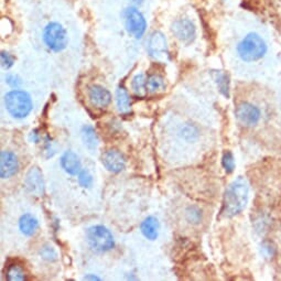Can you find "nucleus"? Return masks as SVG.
Returning a JSON list of instances; mask_svg holds the SVG:
<instances>
[{
	"instance_id": "obj_1",
	"label": "nucleus",
	"mask_w": 281,
	"mask_h": 281,
	"mask_svg": "<svg viewBox=\"0 0 281 281\" xmlns=\"http://www.w3.org/2000/svg\"><path fill=\"white\" fill-rule=\"evenodd\" d=\"M249 186L246 180L240 177L227 187L223 201L222 214L225 218H233L240 214L247 205Z\"/></svg>"
},
{
	"instance_id": "obj_2",
	"label": "nucleus",
	"mask_w": 281,
	"mask_h": 281,
	"mask_svg": "<svg viewBox=\"0 0 281 281\" xmlns=\"http://www.w3.org/2000/svg\"><path fill=\"white\" fill-rule=\"evenodd\" d=\"M268 51V46L264 38L257 32H249L237 46V54L244 62L251 63L259 61Z\"/></svg>"
},
{
	"instance_id": "obj_3",
	"label": "nucleus",
	"mask_w": 281,
	"mask_h": 281,
	"mask_svg": "<svg viewBox=\"0 0 281 281\" xmlns=\"http://www.w3.org/2000/svg\"><path fill=\"white\" fill-rule=\"evenodd\" d=\"M4 102L6 110L17 119L26 118L33 110L31 96L25 91L14 90L8 92L5 95Z\"/></svg>"
},
{
	"instance_id": "obj_4",
	"label": "nucleus",
	"mask_w": 281,
	"mask_h": 281,
	"mask_svg": "<svg viewBox=\"0 0 281 281\" xmlns=\"http://www.w3.org/2000/svg\"><path fill=\"white\" fill-rule=\"evenodd\" d=\"M86 241L91 249L97 254L107 253L115 246L112 232L103 225H94L86 230Z\"/></svg>"
},
{
	"instance_id": "obj_5",
	"label": "nucleus",
	"mask_w": 281,
	"mask_h": 281,
	"mask_svg": "<svg viewBox=\"0 0 281 281\" xmlns=\"http://www.w3.org/2000/svg\"><path fill=\"white\" fill-rule=\"evenodd\" d=\"M43 41H45L46 46L53 52H61L64 49L68 47L69 38L68 32L61 24L55 23H49L45 29H43L42 34Z\"/></svg>"
},
{
	"instance_id": "obj_6",
	"label": "nucleus",
	"mask_w": 281,
	"mask_h": 281,
	"mask_svg": "<svg viewBox=\"0 0 281 281\" xmlns=\"http://www.w3.org/2000/svg\"><path fill=\"white\" fill-rule=\"evenodd\" d=\"M124 18L127 31L134 38L141 39L147 30V21L142 12L136 6H131L124 11Z\"/></svg>"
},
{
	"instance_id": "obj_7",
	"label": "nucleus",
	"mask_w": 281,
	"mask_h": 281,
	"mask_svg": "<svg viewBox=\"0 0 281 281\" xmlns=\"http://www.w3.org/2000/svg\"><path fill=\"white\" fill-rule=\"evenodd\" d=\"M148 52L154 60L158 62H168L170 59V52L168 47V40L161 31H155L150 34L148 40Z\"/></svg>"
},
{
	"instance_id": "obj_8",
	"label": "nucleus",
	"mask_w": 281,
	"mask_h": 281,
	"mask_svg": "<svg viewBox=\"0 0 281 281\" xmlns=\"http://www.w3.org/2000/svg\"><path fill=\"white\" fill-rule=\"evenodd\" d=\"M171 31L180 42L186 46L191 45L197 38V27L189 18L175 20L171 25Z\"/></svg>"
},
{
	"instance_id": "obj_9",
	"label": "nucleus",
	"mask_w": 281,
	"mask_h": 281,
	"mask_svg": "<svg viewBox=\"0 0 281 281\" xmlns=\"http://www.w3.org/2000/svg\"><path fill=\"white\" fill-rule=\"evenodd\" d=\"M236 117L244 125L255 126L261 120L262 113L261 110L253 104L242 103L236 108Z\"/></svg>"
},
{
	"instance_id": "obj_10",
	"label": "nucleus",
	"mask_w": 281,
	"mask_h": 281,
	"mask_svg": "<svg viewBox=\"0 0 281 281\" xmlns=\"http://www.w3.org/2000/svg\"><path fill=\"white\" fill-rule=\"evenodd\" d=\"M102 162L104 167L113 172V174H119L126 167V159L117 149H110L102 157Z\"/></svg>"
},
{
	"instance_id": "obj_11",
	"label": "nucleus",
	"mask_w": 281,
	"mask_h": 281,
	"mask_svg": "<svg viewBox=\"0 0 281 281\" xmlns=\"http://www.w3.org/2000/svg\"><path fill=\"white\" fill-rule=\"evenodd\" d=\"M25 183L28 191L35 197H41L45 194V181L43 175L39 168L32 167L27 174Z\"/></svg>"
},
{
	"instance_id": "obj_12",
	"label": "nucleus",
	"mask_w": 281,
	"mask_h": 281,
	"mask_svg": "<svg viewBox=\"0 0 281 281\" xmlns=\"http://www.w3.org/2000/svg\"><path fill=\"white\" fill-rule=\"evenodd\" d=\"M19 170V161L17 156L11 151H2L0 155V176L8 179L17 175Z\"/></svg>"
},
{
	"instance_id": "obj_13",
	"label": "nucleus",
	"mask_w": 281,
	"mask_h": 281,
	"mask_svg": "<svg viewBox=\"0 0 281 281\" xmlns=\"http://www.w3.org/2000/svg\"><path fill=\"white\" fill-rule=\"evenodd\" d=\"M89 98L93 106L106 108L112 102V94L103 86L92 85L89 89Z\"/></svg>"
},
{
	"instance_id": "obj_14",
	"label": "nucleus",
	"mask_w": 281,
	"mask_h": 281,
	"mask_svg": "<svg viewBox=\"0 0 281 281\" xmlns=\"http://www.w3.org/2000/svg\"><path fill=\"white\" fill-rule=\"evenodd\" d=\"M61 167L70 176H77L82 170V163L78 156L72 150H68L61 157Z\"/></svg>"
},
{
	"instance_id": "obj_15",
	"label": "nucleus",
	"mask_w": 281,
	"mask_h": 281,
	"mask_svg": "<svg viewBox=\"0 0 281 281\" xmlns=\"http://www.w3.org/2000/svg\"><path fill=\"white\" fill-rule=\"evenodd\" d=\"M159 221H158L155 216H148L140 225V230L142 235L149 241L157 240L158 235H159Z\"/></svg>"
},
{
	"instance_id": "obj_16",
	"label": "nucleus",
	"mask_w": 281,
	"mask_h": 281,
	"mask_svg": "<svg viewBox=\"0 0 281 281\" xmlns=\"http://www.w3.org/2000/svg\"><path fill=\"white\" fill-rule=\"evenodd\" d=\"M39 228V221L32 214H24L19 220V229L25 236L30 237L35 234Z\"/></svg>"
},
{
	"instance_id": "obj_17",
	"label": "nucleus",
	"mask_w": 281,
	"mask_h": 281,
	"mask_svg": "<svg viewBox=\"0 0 281 281\" xmlns=\"http://www.w3.org/2000/svg\"><path fill=\"white\" fill-rule=\"evenodd\" d=\"M81 137L84 146L90 151H95L99 145V138L94 127L90 125H85L81 129Z\"/></svg>"
},
{
	"instance_id": "obj_18",
	"label": "nucleus",
	"mask_w": 281,
	"mask_h": 281,
	"mask_svg": "<svg viewBox=\"0 0 281 281\" xmlns=\"http://www.w3.org/2000/svg\"><path fill=\"white\" fill-rule=\"evenodd\" d=\"M116 105L121 114H127L132 111L131 96L124 86H119L116 90Z\"/></svg>"
},
{
	"instance_id": "obj_19",
	"label": "nucleus",
	"mask_w": 281,
	"mask_h": 281,
	"mask_svg": "<svg viewBox=\"0 0 281 281\" xmlns=\"http://www.w3.org/2000/svg\"><path fill=\"white\" fill-rule=\"evenodd\" d=\"M212 76L220 92L226 98L229 97V76L224 71H212Z\"/></svg>"
},
{
	"instance_id": "obj_20",
	"label": "nucleus",
	"mask_w": 281,
	"mask_h": 281,
	"mask_svg": "<svg viewBox=\"0 0 281 281\" xmlns=\"http://www.w3.org/2000/svg\"><path fill=\"white\" fill-rule=\"evenodd\" d=\"M167 89L164 78L159 74H150L147 78V90L149 93H162Z\"/></svg>"
},
{
	"instance_id": "obj_21",
	"label": "nucleus",
	"mask_w": 281,
	"mask_h": 281,
	"mask_svg": "<svg viewBox=\"0 0 281 281\" xmlns=\"http://www.w3.org/2000/svg\"><path fill=\"white\" fill-rule=\"evenodd\" d=\"M132 89L137 95L139 96L145 95L147 92V78L145 77V74L138 73L133 77Z\"/></svg>"
},
{
	"instance_id": "obj_22",
	"label": "nucleus",
	"mask_w": 281,
	"mask_h": 281,
	"mask_svg": "<svg viewBox=\"0 0 281 281\" xmlns=\"http://www.w3.org/2000/svg\"><path fill=\"white\" fill-rule=\"evenodd\" d=\"M6 278L9 281H24L27 279L24 268L19 265L9 266L6 272Z\"/></svg>"
},
{
	"instance_id": "obj_23",
	"label": "nucleus",
	"mask_w": 281,
	"mask_h": 281,
	"mask_svg": "<svg viewBox=\"0 0 281 281\" xmlns=\"http://www.w3.org/2000/svg\"><path fill=\"white\" fill-rule=\"evenodd\" d=\"M77 181L84 189H89L93 185V176L91 172L86 169H82L80 174L77 175Z\"/></svg>"
},
{
	"instance_id": "obj_24",
	"label": "nucleus",
	"mask_w": 281,
	"mask_h": 281,
	"mask_svg": "<svg viewBox=\"0 0 281 281\" xmlns=\"http://www.w3.org/2000/svg\"><path fill=\"white\" fill-rule=\"evenodd\" d=\"M39 254L41 258L48 262H55L57 259L56 250L51 246V245H45V246L41 247Z\"/></svg>"
},
{
	"instance_id": "obj_25",
	"label": "nucleus",
	"mask_w": 281,
	"mask_h": 281,
	"mask_svg": "<svg viewBox=\"0 0 281 281\" xmlns=\"http://www.w3.org/2000/svg\"><path fill=\"white\" fill-rule=\"evenodd\" d=\"M222 164L223 168L225 169L227 174H232L235 169V158L230 151H226V153L223 155L222 158Z\"/></svg>"
},
{
	"instance_id": "obj_26",
	"label": "nucleus",
	"mask_w": 281,
	"mask_h": 281,
	"mask_svg": "<svg viewBox=\"0 0 281 281\" xmlns=\"http://www.w3.org/2000/svg\"><path fill=\"white\" fill-rule=\"evenodd\" d=\"M186 219L192 224H199L202 221V211L197 206H190L186 210Z\"/></svg>"
},
{
	"instance_id": "obj_27",
	"label": "nucleus",
	"mask_w": 281,
	"mask_h": 281,
	"mask_svg": "<svg viewBox=\"0 0 281 281\" xmlns=\"http://www.w3.org/2000/svg\"><path fill=\"white\" fill-rule=\"evenodd\" d=\"M56 153V143L51 139L47 137L45 139V143H43V154H45L46 158H51Z\"/></svg>"
},
{
	"instance_id": "obj_28",
	"label": "nucleus",
	"mask_w": 281,
	"mask_h": 281,
	"mask_svg": "<svg viewBox=\"0 0 281 281\" xmlns=\"http://www.w3.org/2000/svg\"><path fill=\"white\" fill-rule=\"evenodd\" d=\"M0 57H2V67L4 70L11 69L16 61V57L7 51H2Z\"/></svg>"
},
{
	"instance_id": "obj_29",
	"label": "nucleus",
	"mask_w": 281,
	"mask_h": 281,
	"mask_svg": "<svg viewBox=\"0 0 281 281\" xmlns=\"http://www.w3.org/2000/svg\"><path fill=\"white\" fill-rule=\"evenodd\" d=\"M6 83L13 89H18L21 83H23V81H21V78L16 74H8L6 76Z\"/></svg>"
},
{
	"instance_id": "obj_30",
	"label": "nucleus",
	"mask_w": 281,
	"mask_h": 281,
	"mask_svg": "<svg viewBox=\"0 0 281 281\" xmlns=\"http://www.w3.org/2000/svg\"><path fill=\"white\" fill-rule=\"evenodd\" d=\"M183 133H184V137L186 139H194L198 136L197 128L191 127V126H187L183 131Z\"/></svg>"
},
{
	"instance_id": "obj_31",
	"label": "nucleus",
	"mask_w": 281,
	"mask_h": 281,
	"mask_svg": "<svg viewBox=\"0 0 281 281\" xmlns=\"http://www.w3.org/2000/svg\"><path fill=\"white\" fill-rule=\"evenodd\" d=\"M29 138H30V140L34 143H39L40 140H41V134L39 132V129H34V131L31 132L30 134V137H29Z\"/></svg>"
},
{
	"instance_id": "obj_32",
	"label": "nucleus",
	"mask_w": 281,
	"mask_h": 281,
	"mask_svg": "<svg viewBox=\"0 0 281 281\" xmlns=\"http://www.w3.org/2000/svg\"><path fill=\"white\" fill-rule=\"evenodd\" d=\"M84 280H100L99 277L95 276V275H92V273H90V275H86L84 277Z\"/></svg>"
},
{
	"instance_id": "obj_33",
	"label": "nucleus",
	"mask_w": 281,
	"mask_h": 281,
	"mask_svg": "<svg viewBox=\"0 0 281 281\" xmlns=\"http://www.w3.org/2000/svg\"><path fill=\"white\" fill-rule=\"evenodd\" d=\"M131 2L133 3V5L134 6H140V5H142L143 4V2H145V0H131Z\"/></svg>"
}]
</instances>
